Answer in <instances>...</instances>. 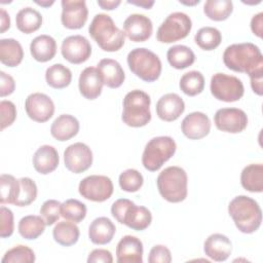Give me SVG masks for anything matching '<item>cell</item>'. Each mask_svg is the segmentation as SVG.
Here are the masks:
<instances>
[{"label":"cell","instance_id":"4dcf8cb0","mask_svg":"<svg viewBox=\"0 0 263 263\" xmlns=\"http://www.w3.org/2000/svg\"><path fill=\"white\" fill-rule=\"evenodd\" d=\"M80 231L76 223L71 221H62L55 224L52 230V236L55 242L64 247L75 245L79 239Z\"/></svg>","mask_w":263,"mask_h":263},{"label":"cell","instance_id":"6da1fadb","mask_svg":"<svg viewBox=\"0 0 263 263\" xmlns=\"http://www.w3.org/2000/svg\"><path fill=\"white\" fill-rule=\"evenodd\" d=\"M225 66L238 73L251 75L263 71V55L260 48L251 42L234 43L226 47L223 52Z\"/></svg>","mask_w":263,"mask_h":263},{"label":"cell","instance_id":"f1b7e54d","mask_svg":"<svg viewBox=\"0 0 263 263\" xmlns=\"http://www.w3.org/2000/svg\"><path fill=\"white\" fill-rule=\"evenodd\" d=\"M240 183L247 191L261 193L263 191V164L251 163L245 166L240 174Z\"/></svg>","mask_w":263,"mask_h":263},{"label":"cell","instance_id":"4316f807","mask_svg":"<svg viewBox=\"0 0 263 263\" xmlns=\"http://www.w3.org/2000/svg\"><path fill=\"white\" fill-rule=\"evenodd\" d=\"M30 52L34 60L45 63L52 60L57 53V42L49 35L42 34L35 37L30 44Z\"/></svg>","mask_w":263,"mask_h":263},{"label":"cell","instance_id":"ab89813d","mask_svg":"<svg viewBox=\"0 0 263 263\" xmlns=\"http://www.w3.org/2000/svg\"><path fill=\"white\" fill-rule=\"evenodd\" d=\"M35 261L34 251L23 245L15 246L8 250L3 258L1 259L2 263H33Z\"/></svg>","mask_w":263,"mask_h":263},{"label":"cell","instance_id":"d6986e66","mask_svg":"<svg viewBox=\"0 0 263 263\" xmlns=\"http://www.w3.org/2000/svg\"><path fill=\"white\" fill-rule=\"evenodd\" d=\"M143 242L133 235L123 236L116 247V260L118 263H142Z\"/></svg>","mask_w":263,"mask_h":263},{"label":"cell","instance_id":"816d5d0a","mask_svg":"<svg viewBox=\"0 0 263 263\" xmlns=\"http://www.w3.org/2000/svg\"><path fill=\"white\" fill-rule=\"evenodd\" d=\"M98 5L105 10H113L117 8L121 1L120 0H98Z\"/></svg>","mask_w":263,"mask_h":263},{"label":"cell","instance_id":"8d00e7d4","mask_svg":"<svg viewBox=\"0 0 263 263\" xmlns=\"http://www.w3.org/2000/svg\"><path fill=\"white\" fill-rule=\"evenodd\" d=\"M179 86L185 95L189 97L197 96L201 93L204 88V77L199 71H189L183 74Z\"/></svg>","mask_w":263,"mask_h":263},{"label":"cell","instance_id":"5bb4252c","mask_svg":"<svg viewBox=\"0 0 263 263\" xmlns=\"http://www.w3.org/2000/svg\"><path fill=\"white\" fill-rule=\"evenodd\" d=\"M61 52L69 63L78 65L86 62L90 58L91 45L84 36L73 35L63 40Z\"/></svg>","mask_w":263,"mask_h":263},{"label":"cell","instance_id":"8fae6325","mask_svg":"<svg viewBox=\"0 0 263 263\" xmlns=\"http://www.w3.org/2000/svg\"><path fill=\"white\" fill-rule=\"evenodd\" d=\"M113 183L107 176L90 175L82 179L78 186V191L85 199L103 202L113 194Z\"/></svg>","mask_w":263,"mask_h":263},{"label":"cell","instance_id":"e575fe53","mask_svg":"<svg viewBox=\"0 0 263 263\" xmlns=\"http://www.w3.org/2000/svg\"><path fill=\"white\" fill-rule=\"evenodd\" d=\"M232 11L233 3L230 0H208L203 5L204 14L215 22L227 20Z\"/></svg>","mask_w":263,"mask_h":263},{"label":"cell","instance_id":"cb8c5ba5","mask_svg":"<svg viewBox=\"0 0 263 263\" xmlns=\"http://www.w3.org/2000/svg\"><path fill=\"white\" fill-rule=\"evenodd\" d=\"M104 85L110 88H118L125 79L124 71L121 65L113 59H103L97 67Z\"/></svg>","mask_w":263,"mask_h":263},{"label":"cell","instance_id":"f907efd6","mask_svg":"<svg viewBox=\"0 0 263 263\" xmlns=\"http://www.w3.org/2000/svg\"><path fill=\"white\" fill-rule=\"evenodd\" d=\"M251 30L254 35L262 38L263 35V12L255 14L251 20Z\"/></svg>","mask_w":263,"mask_h":263},{"label":"cell","instance_id":"f6af8a7d","mask_svg":"<svg viewBox=\"0 0 263 263\" xmlns=\"http://www.w3.org/2000/svg\"><path fill=\"white\" fill-rule=\"evenodd\" d=\"M1 215V225H0V236L2 238L9 237L13 233L14 223H13V213L10 209L2 205L0 209Z\"/></svg>","mask_w":263,"mask_h":263},{"label":"cell","instance_id":"ba28073f","mask_svg":"<svg viewBox=\"0 0 263 263\" xmlns=\"http://www.w3.org/2000/svg\"><path fill=\"white\" fill-rule=\"evenodd\" d=\"M176 150L177 145L172 137L159 136L152 138L145 146L142 163L149 172H156L174 156Z\"/></svg>","mask_w":263,"mask_h":263},{"label":"cell","instance_id":"f546056e","mask_svg":"<svg viewBox=\"0 0 263 263\" xmlns=\"http://www.w3.org/2000/svg\"><path fill=\"white\" fill-rule=\"evenodd\" d=\"M42 22L41 13L30 6L22 8L15 16L16 28L25 34H31L39 30L42 26Z\"/></svg>","mask_w":263,"mask_h":263},{"label":"cell","instance_id":"c3c4849f","mask_svg":"<svg viewBox=\"0 0 263 263\" xmlns=\"http://www.w3.org/2000/svg\"><path fill=\"white\" fill-rule=\"evenodd\" d=\"M88 263H112L113 257L110 251L105 249H96L91 251L87 258Z\"/></svg>","mask_w":263,"mask_h":263},{"label":"cell","instance_id":"9a60e30c","mask_svg":"<svg viewBox=\"0 0 263 263\" xmlns=\"http://www.w3.org/2000/svg\"><path fill=\"white\" fill-rule=\"evenodd\" d=\"M27 115L36 122H46L54 113L53 101L45 93L34 92L27 97L25 101Z\"/></svg>","mask_w":263,"mask_h":263},{"label":"cell","instance_id":"b9f144b4","mask_svg":"<svg viewBox=\"0 0 263 263\" xmlns=\"http://www.w3.org/2000/svg\"><path fill=\"white\" fill-rule=\"evenodd\" d=\"M118 182L120 188L123 191L137 192L143 186L144 179L139 171L135 168H128L119 175Z\"/></svg>","mask_w":263,"mask_h":263},{"label":"cell","instance_id":"2e32d148","mask_svg":"<svg viewBox=\"0 0 263 263\" xmlns=\"http://www.w3.org/2000/svg\"><path fill=\"white\" fill-rule=\"evenodd\" d=\"M61 21L70 30L81 29L88 17V9L84 0H63Z\"/></svg>","mask_w":263,"mask_h":263},{"label":"cell","instance_id":"60d3db41","mask_svg":"<svg viewBox=\"0 0 263 263\" xmlns=\"http://www.w3.org/2000/svg\"><path fill=\"white\" fill-rule=\"evenodd\" d=\"M18 181H20V194L14 205L27 206L31 204L37 197V185L32 179L28 177L20 178Z\"/></svg>","mask_w":263,"mask_h":263},{"label":"cell","instance_id":"83f0119b","mask_svg":"<svg viewBox=\"0 0 263 263\" xmlns=\"http://www.w3.org/2000/svg\"><path fill=\"white\" fill-rule=\"evenodd\" d=\"M24 58V50L21 43L13 38L0 40V61L7 67L18 66Z\"/></svg>","mask_w":263,"mask_h":263},{"label":"cell","instance_id":"f5cc1de1","mask_svg":"<svg viewBox=\"0 0 263 263\" xmlns=\"http://www.w3.org/2000/svg\"><path fill=\"white\" fill-rule=\"evenodd\" d=\"M0 21H1V33H4L10 28V17L4 8L0 9Z\"/></svg>","mask_w":263,"mask_h":263},{"label":"cell","instance_id":"11a10c76","mask_svg":"<svg viewBox=\"0 0 263 263\" xmlns=\"http://www.w3.org/2000/svg\"><path fill=\"white\" fill-rule=\"evenodd\" d=\"M35 3L43 7H49L54 3V1H35Z\"/></svg>","mask_w":263,"mask_h":263},{"label":"cell","instance_id":"7402d4cb","mask_svg":"<svg viewBox=\"0 0 263 263\" xmlns=\"http://www.w3.org/2000/svg\"><path fill=\"white\" fill-rule=\"evenodd\" d=\"M203 251L205 256L217 262H223L228 259L232 252L230 239L221 233L211 234L204 241Z\"/></svg>","mask_w":263,"mask_h":263},{"label":"cell","instance_id":"ee69618b","mask_svg":"<svg viewBox=\"0 0 263 263\" xmlns=\"http://www.w3.org/2000/svg\"><path fill=\"white\" fill-rule=\"evenodd\" d=\"M1 111V129L10 126L16 118V108L11 101L3 100L0 102Z\"/></svg>","mask_w":263,"mask_h":263},{"label":"cell","instance_id":"5b68a950","mask_svg":"<svg viewBox=\"0 0 263 263\" xmlns=\"http://www.w3.org/2000/svg\"><path fill=\"white\" fill-rule=\"evenodd\" d=\"M151 99L148 93L140 89L127 92L123 99L121 119L130 127L145 126L151 120Z\"/></svg>","mask_w":263,"mask_h":263},{"label":"cell","instance_id":"4fadbf2b","mask_svg":"<svg viewBox=\"0 0 263 263\" xmlns=\"http://www.w3.org/2000/svg\"><path fill=\"white\" fill-rule=\"evenodd\" d=\"M214 122L219 130L238 134L246 129L248 116L243 110L238 108H221L215 113Z\"/></svg>","mask_w":263,"mask_h":263},{"label":"cell","instance_id":"bcb514c9","mask_svg":"<svg viewBox=\"0 0 263 263\" xmlns=\"http://www.w3.org/2000/svg\"><path fill=\"white\" fill-rule=\"evenodd\" d=\"M172 261V254L167 247L163 245H156L152 247L149 252V263H170Z\"/></svg>","mask_w":263,"mask_h":263},{"label":"cell","instance_id":"8992f818","mask_svg":"<svg viewBox=\"0 0 263 263\" xmlns=\"http://www.w3.org/2000/svg\"><path fill=\"white\" fill-rule=\"evenodd\" d=\"M111 214L117 222L136 231L145 230L152 221L151 212L146 206L136 205L127 198H119L114 201Z\"/></svg>","mask_w":263,"mask_h":263},{"label":"cell","instance_id":"3957f363","mask_svg":"<svg viewBox=\"0 0 263 263\" xmlns=\"http://www.w3.org/2000/svg\"><path fill=\"white\" fill-rule=\"evenodd\" d=\"M88 33L97 44L104 51H117L125 41V35L114 23L112 17L105 13H98L93 16Z\"/></svg>","mask_w":263,"mask_h":263},{"label":"cell","instance_id":"603a6c76","mask_svg":"<svg viewBox=\"0 0 263 263\" xmlns=\"http://www.w3.org/2000/svg\"><path fill=\"white\" fill-rule=\"evenodd\" d=\"M32 161L37 173L41 175H48L58 167L60 157L53 146L42 145L34 153Z\"/></svg>","mask_w":263,"mask_h":263},{"label":"cell","instance_id":"7bdbcfd3","mask_svg":"<svg viewBox=\"0 0 263 263\" xmlns=\"http://www.w3.org/2000/svg\"><path fill=\"white\" fill-rule=\"evenodd\" d=\"M62 203L55 199L45 200L40 208V216L47 226L53 225L61 216Z\"/></svg>","mask_w":263,"mask_h":263},{"label":"cell","instance_id":"44dd1931","mask_svg":"<svg viewBox=\"0 0 263 263\" xmlns=\"http://www.w3.org/2000/svg\"><path fill=\"white\" fill-rule=\"evenodd\" d=\"M103 80L97 68L87 67L79 76L78 87L79 91L87 100H96L102 93Z\"/></svg>","mask_w":263,"mask_h":263},{"label":"cell","instance_id":"30bf717a","mask_svg":"<svg viewBox=\"0 0 263 263\" xmlns=\"http://www.w3.org/2000/svg\"><path fill=\"white\" fill-rule=\"evenodd\" d=\"M210 89L219 101L231 103L240 100L245 93V87L240 79L224 73H216L211 78Z\"/></svg>","mask_w":263,"mask_h":263},{"label":"cell","instance_id":"484cf974","mask_svg":"<svg viewBox=\"0 0 263 263\" xmlns=\"http://www.w3.org/2000/svg\"><path fill=\"white\" fill-rule=\"evenodd\" d=\"M79 132V121L70 114L58 116L50 126L51 136L58 141L65 142L74 138Z\"/></svg>","mask_w":263,"mask_h":263},{"label":"cell","instance_id":"1f68e13d","mask_svg":"<svg viewBox=\"0 0 263 263\" xmlns=\"http://www.w3.org/2000/svg\"><path fill=\"white\" fill-rule=\"evenodd\" d=\"M168 64L178 70L190 67L195 61V54L192 49L186 45H174L166 52Z\"/></svg>","mask_w":263,"mask_h":263},{"label":"cell","instance_id":"7dc6e473","mask_svg":"<svg viewBox=\"0 0 263 263\" xmlns=\"http://www.w3.org/2000/svg\"><path fill=\"white\" fill-rule=\"evenodd\" d=\"M0 97H6L11 95L15 89V82L12 76L6 74L4 71L0 72Z\"/></svg>","mask_w":263,"mask_h":263},{"label":"cell","instance_id":"d6a6232c","mask_svg":"<svg viewBox=\"0 0 263 263\" xmlns=\"http://www.w3.org/2000/svg\"><path fill=\"white\" fill-rule=\"evenodd\" d=\"M45 222L41 216L28 215L18 222V233L25 239H36L45 230Z\"/></svg>","mask_w":263,"mask_h":263},{"label":"cell","instance_id":"d590c367","mask_svg":"<svg viewBox=\"0 0 263 263\" xmlns=\"http://www.w3.org/2000/svg\"><path fill=\"white\" fill-rule=\"evenodd\" d=\"M20 194V181L12 175L2 174L0 176V202L2 204H15Z\"/></svg>","mask_w":263,"mask_h":263},{"label":"cell","instance_id":"e0dca14e","mask_svg":"<svg viewBox=\"0 0 263 263\" xmlns=\"http://www.w3.org/2000/svg\"><path fill=\"white\" fill-rule=\"evenodd\" d=\"M153 32L151 20L141 13H134L126 17L123 23V33L134 42H144L148 40Z\"/></svg>","mask_w":263,"mask_h":263},{"label":"cell","instance_id":"d4e9b609","mask_svg":"<svg viewBox=\"0 0 263 263\" xmlns=\"http://www.w3.org/2000/svg\"><path fill=\"white\" fill-rule=\"evenodd\" d=\"M116 227L107 217L96 218L88 227V237L95 245L109 243L115 234Z\"/></svg>","mask_w":263,"mask_h":263},{"label":"cell","instance_id":"9f6ffc18","mask_svg":"<svg viewBox=\"0 0 263 263\" xmlns=\"http://www.w3.org/2000/svg\"><path fill=\"white\" fill-rule=\"evenodd\" d=\"M200 1L199 0H195L193 2H186V1H180V3L182 4H185V5H195V4H198Z\"/></svg>","mask_w":263,"mask_h":263},{"label":"cell","instance_id":"db71d44e","mask_svg":"<svg viewBox=\"0 0 263 263\" xmlns=\"http://www.w3.org/2000/svg\"><path fill=\"white\" fill-rule=\"evenodd\" d=\"M129 4H134L140 7H143L145 9H150L154 5V1H148V0H141V1H127Z\"/></svg>","mask_w":263,"mask_h":263},{"label":"cell","instance_id":"7a4b0ae2","mask_svg":"<svg viewBox=\"0 0 263 263\" xmlns=\"http://www.w3.org/2000/svg\"><path fill=\"white\" fill-rule=\"evenodd\" d=\"M228 213L236 228L242 233H254L261 226V208L255 199L247 195L235 196L229 202Z\"/></svg>","mask_w":263,"mask_h":263},{"label":"cell","instance_id":"7c38bea8","mask_svg":"<svg viewBox=\"0 0 263 263\" xmlns=\"http://www.w3.org/2000/svg\"><path fill=\"white\" fill-rule=\"evenodd\" d=\"M64 162L66 168L71 173H83L92 164V152L84 143L71 144L64 151Z\"/></svg>","mask_w":263,"mask_h":263},{"label":"cell","instance_id":"f35d334b","mask_svg":"<svg viewBox=\"0 0 263 263\" xmlns=\"http://www.w3.org/2000/svg\"><path fill=\"white\" fill-rule=\"evenodd\" d=\"M86 205L78 199L70 198L64 201L61 205V216L68 221L79 223L86 216Z\"/></svg>","mask_w":263,"mask_h":263},{"label":"cell","instance_id":"277c9868","mask_svg":"<svg viewBox=\"0 0 263 263\" xmlns=\"http://www.w3.org/2000/svg\"><path fill=\"white\" fill-rule=\"evenodd\" d=\"M156 184L160 195L168 202H181L187 197L188 177L185 170L180 166L173 165L161 171Z\"/></svg>","mask_w":263,"mask_h":263},{"label":"cell","instance_id":"9c48e42d","mask_svg":"<svg viewBox=\"0 0 263 263\" xmlns=\"http://www.w3.org/2000/svg\"><path fill=\"white\" fill-rule=\"evenodd\" d=\"M192 28L191 18L184 12H173L161 23L156 38L161 43H173L188 36Z\"/></svg>","mask_w":263,"mask_h":263},{"label":"cell","instance_id":"ac0fdd59","mask_svg":"<svg viewBox=\"0 0 263 263\" xmlns=\"http://www.w3.org/2000/svg\"><path fill=\"white\" fill-rule=\"evenodd\" d=\"M181 129L188 139L199 140L209 135L211 130V120L206 114L195 111L185 116L181 123Z\"/></svg>","mask_w":263,"mask_h":263},{"label":"cell","instance_id":"74e56055","mask_svg":"<svg viewBox=\"0 0 263 263\" xmlns=\"http://www.w3.org/2000/svg\"><path fill=\"white\" fill-rule=\"evenodd\" d=\"M194 41L203 50H214L220 45L222 35L217 28L202 27L196 32Z\"/></svg>","mask_w":263,"mask_h":263},{"label":"cell","instance_id":"836d02e7","mask_svg":"<svg viewBox=\"0 0 263 263\" xmlns=\"http://www.w3.org/2000/svg\"><path fill=\"white\" fill-rule=\"evenodd\" d=\"M45 80L50 87L62 89L71 83L72 72L63 64H54L46 69Z\"/></svg>","mask_w":263,"mask_h":263},{"label":"cell","instance_id":"52a82bcc","mask_svg":"<svg viewBox=\"0 0 263 263\" xmlns=\"http://www.w3.org/2000/svg\"><path fill=\"white\" fill-rule=\"evenodd\" d=\"M129 70L140 79L146 82L157 80L161 74V61L156 53L145 48L138 47L127 54Z\"/></svg>","mask_w":263,"mask_h":263},{"label":"cell","instance_id":"681fc988","mask_svg":"<svg viewBox=\"0 0 263 263\" xmlns=\"http://www.w3.org/2000/svg\"><path fill=\"white\" fill-rule=\"evenodd\" d=\"M250 76L251 79V86L253 91L258 95V96H262L263 93V71H258L255 72Z\"/></svg>","mask_w":263,"mask_h":263},{"label":"cell","instance_id":"ffe728a7","mask_svg":"<svg viewBox=\"0 0 263 263\" xmlns=\"http://www.w3.org/2000/svg\"><path fill=\"white\" fill-rule=\"evenodd\" d=\"M185 110L183 99L174 92L163 95L156 103L157 116L163 121L177 120Z\"/></svg>","mask_w":263,"mask_h":263}]
</instances>
